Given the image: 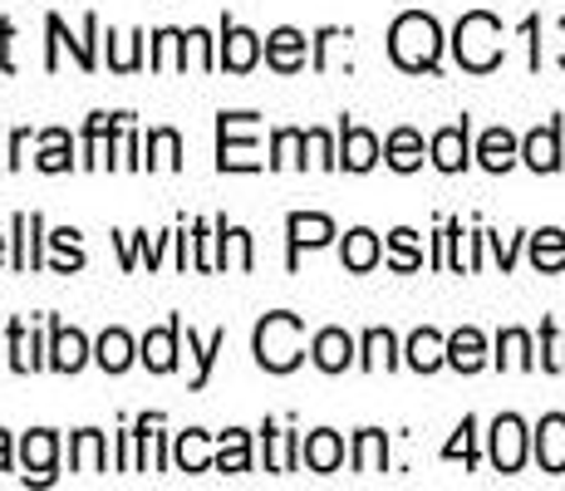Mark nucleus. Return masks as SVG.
<instances>
[{
  "instance_id": "f257e3e1",
  "label": "nucleus",
  "mask_w": 565,
  "mask_h": 491,
  "mask_svg": "<svg viewBox=\"0 0 565 491\" xmlns=\"http://www.w3.org/2000/svg\"><path fill=\"white\" fill-rule=\"evenodd\" d=\"M388 54H394V64H398V70H408V74L438 70V54H443L438 20L423 15V10H408V15H398L394 30H388Z\"/></svg>"
},
{
  "instance_id": "f03ea898",
  "label": "nucleus",
  "mask_w": 565,
  "mask_h": 491,
  "mask_svg": "<svg viewBox=\"0 0 565 491\" xmlns=\"http://www.w3.org/2000/svg\"><path fill=\"white\" fill-rule=\"evenodd\" d=\"M306 359V324L300 314L276 310L256 324V364L266 374H290V369Z\"/></svg>"
},
{
  "instance_id": "7ed1b4c3",
  "label": "nucleus",
  "mask_w": 565,
  "mask_h": 491,
  "mask_svg": "<svg viewBox=\"0 0 565 491\" xmlns=\"http://www.w3.org/2000/svg\"><path fill=\"white\" fill-rule=\"evenodd\" d=\"M452 54H458L467 74H492L502 64V20L487 15V10L462 15L458 30H452Z\"/></svg>"
},
{
  "instance_id": "20e7f679",
  "label": "nucleus",
  "mask_w": 565,
  "mask_h": 491,
  "mask_svg": "<svg viewBox=\"0 0 565 491\" xmlns=\"http://www.w3.org/2000/svg\"><path fill=\"white\" fill-rule=\"evenodd\" d=\"M216 168L256 172V114H216Z\"/></svg>"
},
{
  "instance_id": "39448f33",
  "label": "nucleus",
  "mask_w": 565,
  "mask_h": 491,
  "mask_svg": "<svg viewBox=\"0 0 565 491\" xmlns=\"http://www.w3.org/2000/svg\"><path fill=\"white\" fill-rule=\"evenodd\" d=\"M526 462V423L516 413H502L492 423V467L497 472H521Z\"/></svg>"
},
{
  "instance_id": "423d86ee",
  "label": "nucleus",
  "mask_w": 565,
  "mask_h": 491,
  "mask_svg": "<svg viewBox=\"0 0 565 491\" xmlns=\"http://www.w3.org/2000/svg\"><path fill=\"white\" fill-rule=\"evenodd\" d=\"M45 30H50V54H45V70H60V45H70L74 50V60H79V70H94V35H99V15H84V40H70V30H64V20L60 15H50L45 20Z\"/></svg>"
},
{
  "instance_id": "0eeeda50",
  "label": "nucleus",
  "mask_w": 565,
  "mask_h": 491,
  "mask_svg": "<svg viewBox=\"0 0 565 491\" xmlns=\"http://www.w3.org/2000/svg\"><path fill=\"white\" fill-rule=\"evenodd\" d=\"M178 340H182V320L172 314L162 330H148L143 344H138V359H143L153 374H172L178 369Z\"/></svg>"
},
{
  "instance_id": "6e6552de",
  "label": "nucleus",
  "mask_w": 565,
  "mask_h": 491,
  "mask_svg": "<svg viewBox=\"0 0 565 491\" xmlns=\"http://www.w3.org/2000/svg\"><path fill=\"white\" fill-rule=\"evenodd\" d=\"M286 232H290V270H296L300 250H315V246L334 242V222L330 216H320V212H290Z\"/></svg>"
},
{
  "instance_id": "1a4fd4ad",
  "label": "nucleus",
  "mask_w": 565,
  "mask_h": 491,
  "mask_svg": "<svg viewBox=\"0 0 565 491\" xmlns=\"http://www.w3.org/2000/svg\"><path fill=\"white\" fill-rule=\"evenodd\" d=\"M54 457H60V438L50 428L25 433L20 442V462H25V482H54Z\"/></svg>"
},
{
  "instance_id": "9d476101",
  "label": "nucleus",
  "mask_w": 565,
  "mask_h": 491,
  "mask_svg": "<svg viewBox=\"0 0 565 491\" xmlns=\"http://www.w3.org/2000/svg\"><path fill=\"white\" fill-rule=\"evenodd\" d=\"M222 70H232V74H246V70H256V60H260V35H252L246 25H236V20H226L222 25Z\"/></svg>"
},
{
  "instance_id": "9b49d317",
  "label": "nucleus",
  "mask_w": 565,
  "mask_h": 491,
  "mask_svg": "<svg viewBox=\"0 0 565 491\" xmlns=\"http://www.w3.org/2000/svg\"><path fill=\"white\" fill-rule=\"evenodd\" d=\"M521 162H526L531 172H556L561 168V124L556 118L526 134V143H521Z\"/></svg>"
},
{
  "instance_id": "f8f14e48",
  "label": "nucleus",
  "mask_w": 565,
  "mask_h": 491,
  "mask_svg": "<svg viewBox=\"0 0 565 491\" xmlns=\"http://www.w3.org/2000/svg\"><path fill=\"white\" fill-rule=\"evenodd\" d=\"M89 364V340L79 330H64L60 320H50V369L60 374H79Z\"/></svg>"
},
{
  "instance_id": "ddd939ff",
  "label": "nucleus",
  "mask_w": 565,
  "mask_h": 491,
  "mask_svg": "<svg viewBox=\"0 0 565 491\" xmlns=\"http://www.w3.org/2000/svg\"><path fill=\"white\" fill-rule=\"evenodd\" d=\"M536 462H541V472H551V477L565 472V413H546V418H541Z\"/></svg>"
},
{
  "instance_id": "4468645a",
  "label": "nucleus",
  "mask_w": 565,
  "mask_h": 491,
  "mask_svg": "<svg viewBox=\"0 0 565 491\" xmlns=\"http://www.w3.org/2000/svg\"><path fill=\"white\" fill-rule=\"evenodd\" d=\"M379 162V138L360 124H340V168L369 172Z\"/></svg>"
},
{
  "instance_id": "2eb2a0df",
  "label": "nucleus",
  "mask_w": 565,
  "mask_h": 491,
  "mask_svg": "<svg viewBox=\"0 0 565 491\" xmlns=\"http://www.w3.org/2000/svg\"><path fill=\"white\" fill-rule=\"evenodd\" d=\"M266 60H270V70H280V74L306 70V35H300V30H290V25L270 30V35H266Z\"/></svg>"
},
{
  "instance_id": "dca6fc26",
  "label": "nucleus",
  "mask_w": 565,
  "mask_h": 491,
  "mask_svg": "<svg viewBox=\"0 0 565 491\" xmlns=\"http://www.w3.org/2000/svg\"><path fill=\"white\" fill-rule=\"evenodd\" d=\"M310 354H315V364H320L324 374H344V369L354 364V340L344 330H320L315 334V344H310Z\"/></svg>"
},
{
  "instance_id": "f3484780",
  "label": "nucleus",
  "mask_w": 565,
  "mask_h": 491,
  "mask_svg": "<svg viewBox=\"0 0 565 491\" xmlns=\"http://www.w3.org/2000/svg\"><path fill=\"white\" fill-rule=\"evenodd\" d=\"M448 364L458 369V374H477V369L487 364V340H482V330L462 324L458 334H448Z\"/></svg>"
},
{
  "instance_id": "a211bd4d",
  "label": "nucleus",
  "mask_w": 565,
  "mask_h": 491,
  "mask_svg": "<svg viewBox=\"0 0 565 491\" xmlns=\"http://www.w3.org/2000/svg\"><path fill=\"white\" fill-rule=\"evenodd\" d=\"M516 158H521V143L512 138V128H487L482 143H477V162L487 172H507Z\"/></svg>"
},
{
  "instance_id": "6ab92c4d",
  "label": "nucleus",
  "mask_w": 565,
  "mask_h": 491,
  "mask_svg": "<svg viewBox=\"0 0 565 491\" xmlns=\"http://www.w3.org/2000/svg\"><path fill=\"white\" fill-rule=\"evenodd\" d=\"M300 457H306L310 472H340V462H344V442H340V433H330V428L310 433V438L300 442Z\"/></svg>"
},
{
  "instance_id": "aec40b11",
  "label": "nucleus",
  "mask_w": 565,
  "mask_h": 491,
  "mask_svg": "<svg viewBox=\"0 0 565 491\" xmlns=\"http://www.w3.org/2000/svg\"><path fill=\"white\" fill-rule=\"evenodd\" d=\"M404 354H408V369H418V374H433V369L448 364V340H443L438 330H413Z\"/></svg>"
},
{
  "instance_id": "412c9836",
  "label": "nucleus",
  "mask_w": 565,
  "mask_h": 491,
  "mask_svg": "<svg viewBox=\"0 0 565 491\" xmlns=\"http://www.w3.org/2000/svg\"><path fill=\"white\" fill-rule=\"evenodd\" d=\"M428 152H433V162H438L443 172H462L467 168V118L462 124H452V128H438Z\"/></svg>"
},
{
  "instance_id": "4be33fe9",
  "label": "nucleus",
  "mask_w": 565,
  "mask_h": 491,
  "mask_svg": "<svg viewBox=\"0 0 565 491\" xmlns=\"http://www.w3.org/2000/svg\"><path fill=\"white\" fill-rule=\"evenodd\" d=\"M124 118L128 114H89V124H84V168H104V148L124 128Z\"/></svg>"
},
{
  "instance_id": "5701e85b",
  "label": "nucleus",
  "mask_w": 565,
  "mask_h": 491,
  "mask_svg": "<svg viewBox=\"0 0 565 491\" xmlns=\"http://www.w3.org/2000/svg\"><path fill=\"white\" fill-rule=\"evenodd\" d=\"M379 256H384V246H379V236L369 232V226H354V232L344 236V250H340L344 270L364 276V270H374V266H379Z\"/></svg>"
},
{
  "instance_id": "b1692460",
  "label": "nucleus",
  "mask_w": 565,
  "mask_h": 491,
  "mask_svg": "<svg viewBox=\"0 0 565 491\" xmlns=\"http://www.w3.org/2000/svg\"><path fill=\"white\" fill-rule=\"evenodd\" d=\"M40 212H15V270H40Z\"/></svg>"
},
{
  "instance_id": "393cba45",
  "label": "nucleus",
  "mask_w": 565,
  "mask_h": 491,
  "mask_svg": "<svg viewBox=\"0 0 565 491\" xmlns=\"http://www.w3.org/2000/svg\"><path fill=\"white\" fill-rule=\"evenodd\" d=\"M384 162L394 172H418L423 168V138L413 134V128H394L384 143Z\"/></svg>"
},
{
  "instance_id": "a878e982",
  "label": "nucleus",
  "mask_w": 565,
  "mask_h": 491,
  "mask_svg": "<svg viewBox=\"0 0 565 491\" xmlns=\"http://www.w3.org/2000/svg\"><path fill=\"white\" fill-rule=\"evenodd\" d=\"M70 467L74 472H104L108 467V452H104V433L84 428L70 438Z\"/></svg>"
},
{
  "instance_id": "bb28decb",
  "label": "nucleus",
  "mask_w": 565,
  "mask_h": 491,
  "mask_svg": "<svg viewBox=\"0 0 565 491\" xmlns=\"http://www.w3.org/2000/svg\"><path fill=\"white\" fill-rule=\"evenodd\" d=\"M531 266L546 270V276L565 270V232L561 226H546V232L531 236Z\"/></svg>"
},
{
  "instance_id": "cd10ccee",
  "label": "nucleus",
  "mask_w": 565,
  "mask_h": 491,
  "mask_svg": "<svg viewBox=\"0 0 565 491\" xmlns=\"http://www.w3.org/2000/svg\"><path fill=\"white\" fill-rule=\"evenodd\" d=\"M216 472H252V433L226 428L216 447Z\"/></svg>"
},
{
  "instance_id": "c85d7f7f",
  "label": "nucleus",
  "mask_w": 565,
  "mask_h": 491,
  "mask_svg": "<svg viewBox=\"0 0 565 491\" xmlns=\"http://www.w3.org/2000/svg\"><path fill=\"white\" fill-rule=\"evenodd\" d=\"M172 457H178L182 472H212V467H216V457L206 452V433L202 428L178 433V447H172Z\"/></svg>"
},
{
  "instance_id": "c756f323",
  "label": "nucleus",
  "mask_w": 565,
  "mask_h": 491,
  "mask_svg": "<svg viewBox=\"0 0 565 491\" xmlns=\"http://www.w3.org/2000/svg\"><path fill=\"white\" fill-rule=\"evenodd\" d=\"M266 472H296V462H300V438L296 433H276L266 423Z\"/></svg>"
},
{
  "instance_id": "7c9ffc66",
  "label": "nucleus",
  "mask_w": 565,
  "mask_h": 491,
  "mask_svg": "<svg viewBox=\"0 0 565 491\" xmlns=\"http://www.w3.org/2000/svg\"><path fill=\"white\" fill-rule=\"evenodd\" d=\"M40 172H70L74 168V143L64 128H50V134H40V158H35Z\"/></svg>"
},
{
  "instance_id": "2f4dec72",
  "label": "nucleus",
  "mask_w": 565,
  "mask_h": 491,
  "mask_svg": "<svg viewBox=\"0 0 565 491\" xmlns=\"http://www.w3.org/2000/svg\"><path fill=\"white\" fill-rule=\"evenodd\" d=\"M94 359H99L104 374H124V369L134 364V340H128L124 330H104V340L94 344Z\"/></svg>"
},
{
  "instance_id": "473e14b6",
  "label": "nucleus",
  "mask_w": 565,
  "mask_h": 491,
  "mask_svg": "<svg viewBox=\"0 0 565 491\" xmlns=\"http://www.w3.org/2000/svg\"><path fill=\"white\" fill-rule=\"evenodd\" d=\"M388 467V438L379 428H364L360 438H354V472H384Z\"/></svg>"
},
{
  "instance_id": "72a5a7b5",
  "label": "nucleus",
  "mask_w": 565,
  "mask_h": 491,
  "mask_svg": "<svg viewBox=\"0 0 565 491\" xmlns=\"http://www.w3.org/2000/svg\"><path fill=\"white\" fill-rule=\"evenodd\" d=\"M497 364L502 369H536L541 359L531 354V334L526 330H502L497 334Z\"/></svg>"
},
{
  "instance_id": "f704fd0d",
  "label": "nucleus",
  "mask_w": 565,
  "mask_h": 491,
  "mask_svg": "<svg viewBox=\"0 0 565 491\" xmlns=\"http://www.w3.org/2000/svg\"><path fill=\"white\" fill-rule=\"evenodd\" d=\"M306 148H310V138L300 128H280L270 138V168H306Z\"/></svg>"
},
{
  "instance_id": "c9c22d12",
  "label": "nucleus",
  "mask_w": 565,
  "mask_h": 491,
  "mask_svg": "<svg viewBox=\"0 0 565 491\" xmlns=\"http://www.w3.org/2000/svg\"><path fill=\"white\" fill-rule=\"evenodd\" d=\"M148 168H168V172L182 168V138L172 128H153L148 134Z\"/></svg>"
},
{
  "instance_id": "e433bc0d",
  "label": "nucleus",
  "mask_w": 565,
  "mask_h": 491,
  "mask_svg": "<svg viewBox=\"0 0 565 491\" xmlns=\"http://www.w3.org/2000/svg\"><path fill=\"white\" fill-rule=\"evenodd\" d=\"M360 364L369 369V374H379V369H394L398 364V340L388 330H369L364 334V359Z\"/></svg>"
},
{
  "instance_id": "4c0bfd02",
  "label": "nucleus",
  "mask_w": 565,
  "mask_h": 491,
  "mask_svg": "<svg viewBox=\"0 0 565 491\" xmlns=\"http://www.w3.org/2000/svg\"><path fill=\"white\" fill-rule=\"evenodd\" d=\"M222 349H226V330H216L206 344L188 330V354L198 359V374H192V388H206V378H212V364H216V354H222Z\"/></svg>"
},
{
  "instance_id": "58836bf2",
  "label": "nucleus",
  "mask_w": 565,
  "mask_h": 491,
  "mask_svg": "<svg viewBox=\"0 0 565 491\" xmlns=\"http://www.w3.org/2000/svg\"><path fill=\"white\" fill-rule=\"evenodd\" d=\"M388 266L394 270H418L423 266V250H418V232H408V226H398L394 236H388Z\"/></svg>"
},
{
  "instance_id": "ea45409f",
  "label": "nucleus",
  "mask_w": 565,
  "mask_h": 491,
  "mask_svg": "<svg viewBox=\"0 0 565 491\" xmlns=\"http://www.w3.org/2000/svg\"><path fill=\"white\" fill-rule=\"evenodd\" d=\"M45 359H40L35 349V334H25V324L10 320V369H20V374H30V369H40Z\"/></svg>"
},
{
  "instance_id": "a19ab883",
  "label": "nucleus",
  "mask_w": 565,
  "mask_h": 491,
  "mask_svg": "<svg viewBox=\"0 0 565 491\" xmlns=\"http://www.w3.org/2000/svg\"><path fill=\"white\" fill-rule=\"evenodd\" d=\"M50 246L60 250V256H54V270H60V276L84 270V250H79V232H74V226H60V232L50 236Z\"/></svg>"
},
{
  "instance_id": "79ce46f5",
  "label": "nucleus",
  "mask_w": 565,
  "mask_h": 491,
  "mask_svg": "<svg viewBox=\"0 0 565 491\" xmlns=\"http://www.w3.org/2000/svg\"><path fill=\"white\" fill-rule=\"evenodd\" d=\"M541 369L565 374V334L556 330V320H541Z\"/></svg>"
},
{
  "instance_id": "37998d69",
  "label": "nucleus",
  "mask_w": 565,
  "mask_h": 491,
  "mask_svg": "<svg viewBox=\"0 0 565 491\" xmlns=\"http://www.w3.org/2000/svg\"><path fill=\"white\" fill-rule=\"evenodd\" d=\"M162 242H168V236H153V242H148V232H134V242H124V236H118V246H124V270H134L138 260L158 266V250H162Z\"/></svg>"
},
{
  "instance_id": "c03bdc74",
  "label": "nucleus",
  "mask_w": 565,
  "mask_h": 491,
  "mask_svg": "<svg viewBox=\"0 0 565 491\" xmlns=\"http://www.w3.org/2000/svg\"><path fill=\"white\" fill-rule=\"evenodd\" d=\"M443 457H448V462H458V457H462L467 467H477V418H462L458 438L443 447Z\"/></svg>"
},
{
  "instance_id": "a18cd8bd",
  "label": "nucleus",
  "mask_w": 565,
  "mask_h": 491,
  "mask_svg": "<svg viewBox=\"0 0 565 491\" xmlns=\"http://www.w3.org/2000/svg\"><path fill=\"white\" fill-rule=\"evenodd\" d=\"M108 45H114V70H118V74L138 70V45H143V35H128V40L108 35Z\"/></svg>"
},
{
  "instance_id": "49530a36",
  "label": "nucleus",
  "mask_w": 565,
  "mask_h": 491,
  "mask_svg": "<svg viewBox=\"0 0 565 491\" xmlns=\"http://www.w3.org/2000/svg\"><path fill=\"white\" fill-rule=\"evenodd\" d=\"M310 152H315V162L320 168H340V152H334V143H330V134H320V128H310Z\"/></svg>"
},
{
  "instance_id": "de8ad7c7",
  "label": "nucleus",
  "mask_w": 565,
  "mask_h": 491,
  "mask_svg": "<svg viewBox=\"0 0 565 491\" xmlns=\"http://www.w3.org/2000/svg\"><path fill=\"white\" fill-rule=\"evenodd\" d=\"M232 250H236V266L252 270V236H246L242 226H232Z\"/></svg>"
},
{
  "instance_id": "09e8293b",
  "label": "nucleus",
  "mask_w": 565,
  "mask_h": 491,
  "mask_svg": "<svg viewBox=\"0 0 565 491\" xmlns=\"http://www.w3.org/2000/svg\"><path fill=\"white\" fill-rule=\"evenodd\" d=\"M487 242H492V250H497V266H502V270L516 266V236H512V242H502V236H487Z\"/></svg>"
},
{
  "instance_id": "8fccbe9b",
  "label": "nucleus",
  "mask_w": 565,
  "mask_h": 491,
  "mask_svg": "<svg viewBox=\"0 0 565 491\" xmlns=\"http://www.w3.org/2000/svg\"><path fill=\"white\" fill-rule=\"evenodd\" d=\"M10 35H15V25L10 20H0V70H15V60H10Z\"/></svg>"
},
{
  "instance_id": "3c124183",
  "label": "nucleus",
  "mask_w": 565,
  "mask_h": 491,
  "mask_svg": "<svg viewBox=\"0 0 565 491\" xmlns=\"http://www.w3.org/2000/svg\"><path fill=\"white\" fill-rule=\"evenodd\" d=\"M25 148H30V134H25V128H20V134L15 138H10V168H20V158H25Z\"/></svg>"
},
{
  "instance_id": "603ef678",
  "label": "nucleus",
  "mask_w": 565,
  "mask_h": 491,
  "mask_svg": "<svg viewBox=\"0 0 565 491\" xmlns=\"http://www.w3.org/2000/svg\"><path fill=\"white\" fill-rule=\"evenodd\" d=\"M0 472H10V433L0 428Z\"/></svg>"
},
{
  "instance_id": "864d4df0",
  "label": "nucleus",
  "mask_w": 565,
  "mask_h": 491,
  "mask_svg": "<svg viewBox=\"0 0 565 491\" xmlns=\"http://www.w3.org/2000/svg\"><path fill=\"white\" fill-rule=\"evenodd\" d=\"M0 260H6V236H0Z\"/></svg>"
},
{
  "instance_id": "5fc2aeb1",
  "label": "nucleus",
  "mask_w": 565,
  "mask_h": 491,
  "mask_svg": "<svg viewBox=\"0 0 565 491\" xmlns=\"http://www.w3.org/2000/svg\"><path fill=\"white\" fill-rule=\"evenodd\" d=\"M561 64H565V50H561Z\"/></svg>"
},
{
  "instance_id": "6e6d98bb",
  "label": "nucleus",
  "mask_w": 565,
  "mask_h": 491,
  "mask_svg": "<svg viewBox=\"0 0 565 491\" xmlns=\"http://www.w3.org/2000/svg\"><path fill=\"white\" fill-rule=\"evenodd\" d=\"M561 30H565V20H561Z\"/></svg>"
}]
</instances>
